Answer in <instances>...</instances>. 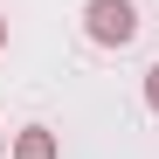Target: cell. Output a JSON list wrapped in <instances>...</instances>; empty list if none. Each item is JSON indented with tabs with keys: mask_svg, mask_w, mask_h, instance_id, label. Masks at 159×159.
Listing matches in <instances>:
<instances>
[{
	"mask_svg": "<svg viewBox=\"0 0 159 159\" xmlns=\"http://www.w3.org/2000/svg\"><path fill=\"white\" fill-rule=\"evenodd\" d=\"M7 152H14V145H7V131H0V159H7Z\"/></svg>",
	"mask_w": 159,
	"mask_h": 159,
	"instance_id": "obj_4",
	"label": "cell"
},
{
	"mask_svg": "<svg viewBox=\"0 0 159 159\" xmlns=\"http://www.w3.org/2000/svg\"><path fill=\"white\" fill-rule=\"evenodd\" d=\"M14 159H62V139L48 125H28V131H14Z\"/></svg>",
	"mask_w": 159,
	"mask_h": 159,
	"instance_id": "obj_2",
	"label": "cell"
},
{
	"mask_svg": "<svg viewBox=\"0 0 159 159\" xmlns=\"http://www.w3.org/2000/svg\"><path fill=\"white\" fill-rule=\"evenodd\" d=\"M145 104H152V111H159V62L145 69Z\"/></svg>",
	"mask_w": 159,
	"mask_h": 159,
	"instance_id": "obj_3",
	"label": "cell"
},
{
	"mask_svg": "<svg viewBox=\"0 0 159 159\" xmlns=\"http://www.w3.org/2000/svg\"><path fill=\"white\" fill-rule=\"evenodd\" d=\"M0 48H7V21H0Z\"/></svg>",
	"mask_w": 159,
	"mask_h": 159,
	"instance_id": "obj_5",
	"label": "cell"
},
{
	"mask_svg": "<svg viewBox=\"0 0 159 159\" xmlns=\"http://www.w3.org/2000/svg\"><path fill=\"white\" fill-rule=\"evenodd\" d=\"M83 35H90L97 48L139 42V7H131V0H90V7H83Z\"/></svg>",
	"mask_w": 159,
	"mask_h": 159,
	"instance_id": "obj_1",
	"label": "cell"
}]
</instances>
